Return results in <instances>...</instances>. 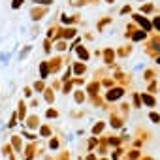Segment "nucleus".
I'll return each mask as SVG.
<instances>
[{"label":"nucleus","instance_id":"f257e3e1","mask_svg":"<svg viewBox=\"0 0 160 160\" xmlns=\"http://www.w3.org/2000/svg\"><path fill=\"white\" fill-rule=\"evenodd\" d=\"M42 151H43V147H38L36 145V141H30L28 145H25V149H23V160H34V156L36 154H42Z\"/></svg>","mask_w":160,"mask_h":160},{"label":"nucleus","instance_id":"f03ea898","mask_svg":"<svg viewBox=\"0 0 160 160\" xmlns=\"http://www.w3.org/2000/svg\"><path fill=\"white\" fill-rule=\"evenodd\" d=\"M45 13H47V6H34L30 10V19L32 21H40V19H43Z\"/></svg>","mask_w":160,"mask_h":160},{"label":"nucleus","instance_id":"7ed1b4c3","mask_svg":"<svg viewBox=\"0 0 160 160\" xmlns=\"http://www.w3.org/2000/svg\"><path fill=\"white\" fill-rule=\"evenodd\" d=\"M40 117L38 115H28L27 119H25V128H28V130H38L40 128Z\"/></svg>","mask_w":160,"mask_h":160},{"label":"nucleus","instance_id":"20e7f679","mask_svg":"<svg viewBox=\"0 0 160 160\" xmlns=\"http://www.w3.org/2000/svg\"><path fill=\"white\" fill-rule=\"evenodd\" d=\"M27 108H28V106H27L25 100H19V102H17V115H19V122H21V124H23L25 119L28 117V115H27Z\"/></svg>","mask_w":160,"mask_h":160},{"label":"nucleus","instance_id":"39448f33","mask_svg":"<svg viewBox=\"0 0 160 160\" xmlns=\"http://www.w3.org/2000/svg\"><path fill=\"white\" fill-rule=\"evenodd\" d=\"M10 143L13 145V149H15V152H23V136H19V134H13L12 138H10Z\"/></svg>","mask_w":160,"mask_h":160},{"label":"nucleus","instance_id":"423d86ee","mask_svg":"<svg viewBox=\"0 0 160 160\" xmlns=\"http://www.w3.org/2000/svg\"><path fill=\"white\" fill-rule=\"evenodd\" d=\"M38 70H40V79H47L49 73H51V68H49V60H43L38 64Z\"/></svg>","mask_w":160,"mask_h":160},{"label":"nucleus","instance_id":"0eeeda50","mask_svg":"<svg viewBox=\"0 0 160 160\" xmlns=\"http://www.w3.org/2000/svg\"><path fill=\"white\" fill-rule=\"evenodd\" d=\"M75 55L81 58V60H89V57H91L85 45H77V47H75Z\"/></svg>","mask_w":160,"mask_h":160},{"label":"nucleus","instance_id":"6e6552de","mask_svg":"<svg viewBox=\"0 0 160 160\" xmlns=\"http://www.w3.org/2000/svg\"><path fill=\"white\" fill-rule=\"evenodd\" d=\"M75 36H77V30H75L73 27L64 28V30H62V34H60V38H64V40H73Z\"/></svg>","mask_w":160,"mask_h":160},{"label":"nucleus","instance_id":"1a4fd4ad","mask_svg":"<svg viewBox=\"0 0 160 160\" xmlns=\"http://www.w3.org/2000/svg\"><path fill=\"white\" fill-rule=\"evenodd\" d=\"M60 64H62V58L60 57H55L53 60H49V68H51V73H57L60 70Z\"/></svg>","mask_w":160,"mask_h":160},{"label":"nucleus","instance_id":"9d476101","mask_svg":"<svg viewBox=\"0 0 160 160\" xmlns=\"http://www.w3.org/2000/svg\"><path fill=\"white\" fill-rule=\"evenodd\" d=\"M51 126L49 124H40V128H38V134H40V138H51Z\"/></svg>","mask_w":160,"mask_h":160},{"label":"nucleus","instance_id":"9b49d317","mask_svg":"<svg viewBox=\"0 0 160 160\" xmlns=\"http://www.w3.org/2000/svg\"><path fill=\"white\" fill-rule=\"evenodd\" d=\"M122 96V89H111L108 94H106V98L111 102V100H117V98H121Z\"/></svg>","mask_w":160,"mask_h":160},{"label":"nucleus","instance_id":"f8f14e48","mask_svg":"<svg viewBox=\"0 0 160 160\" xmlns=\"http://www.w3.org/2000/svg\"><path fill=\"white\" fill-rule=\"evenodd\" d=\"M85 72H87L85 62H75V64H73V73H75V75H83Z\"/></svg>","mask_w":160,"mask_h":160},{"label":"nucleus","instance_id":"ddd939ff","mask_svg":"<svg viewBox=\"0 0 160 160\" xmlns=\"http://www.w3.org/2000/svg\"><path fill=\"white\" fill-rule=\"evenodd\" d=\"M43 98H45L47 104H53V102H55V92H53V89H45V91H43Z\"/></svg>","mask_w":160,"mask_h":160},{"label":"nucleus","instance_id":"4468645a","mask_svg":"<svg viewBox=\"0 0 160 160\" xmlns=\"http://www.w3.org/2000/svg\"><path fill=\"white\" fill-rule=\"evenodd\" d=\"M19 122V115H17V111H13L12 115H10V121H8V128L12 130V128H15V124Z\"/></svg>","mask_w":160,"mask_h":160},{"label":"nucleus","instance_id":"2eb2a0df","mask_svg":"<svg viewBox=\"0 0 160 160\" xmlns=\"http://www.w3.org/2000/svg\"><path fill=\"white\" fill-rule=\"evenodd\" d=\"M12 152H15L13 145H12V143H4V145H2V154H4V156H10Z\"/></svg>","mask_w":160,"mask_h":160},{"label":"nucleus","instance_id":"dca6fc26","mask_svg":"<svg viewBox=\"0 0 160 160\" xmlns=\"http://www.w3.org/2000/svg\"><path fill=\"white\" fill-rule=\"evenodd\" d=\"M32 89H34L36 92H43V91H45V83H43V79H40V81H36V83L32 85Z\"/></svg>","mask_w":160,"mask_h":160},{"label":"nucleus","instance_id":"f3484780","mask_svg":"<svg viewBox=\"0 0 160 160\" xmlns=\"http://www.w3.org/2000/svg\"><path fill=\"white\" fill-rule=\"evenodd\" d=\"M30 51H32V45H25V47L21 49V53H19V60H23V58H27Z\"/></svg>","mask_w":160,"mask_h":160},{"label":"nucleus","instance_id":"a211bd4d","mask_svg":"<svg viewBox=\"0 0 160 160\" xmlns=\"http://www.w3.org/2000/svg\"><path fill=\"white\" fill-rule=\"evenodd\" d=\"M58 147H60V139L51 136V138H49V149H53V151H55V149H58Z\"/></svg>","mask_w":160,"mask_h":160},{"label":"nucleus","instance_id":"6ab92c4d","mask_svg":"<svg viewBox=\"0 0 160 160\" xmlns=\"http://www.w3.org/2000/svg\"><path fill=\"white\" fill-rule=\"evenodd\" d=\"M100 89V85H98V81H92L89 87H87V92H91V94H96V91Z\"/></svg>","mask_w":160,"mask_h":160},{"label":"nucleus","instance_id":"aec40b11","mask_svg":"<svg viewBox=\"0 0 160 160\" xmlns=\"http://www.w3.org/2000/svg\"><path fill=\"white\" fill-rule=\"evenodd\" d=\"M45 117H47V119H57V117H58V111H57L55 108H49V109L45 111Z\"/></svg>","mask_w":160,"mask_h":160},{"label":"nucleus","instance_id":"412c9836","mask_svg":"<svg viewBox=\"0 0 160 160\" xmlns=\"http://www.w3.org/2000/svg\"><path fill=\"white\" fill-rule=\"evenodd\" d=\"M73 98H75L77 104H83V102H85V94H83V91H77V92L73 94Z\"/></svg>","mask_w":160,"mask_h":160},{"label":"nucleus","instance_id":"4be33fe9","mask_svg":"<svg viewBox=\"0 0 160 160\" xmlns=\"http://www.w3.org/2000/svg\"><path fill=\"white\" fill-rule=\"evenodd\" d=\"M25 0H12V10H21Z\"/></svg>","mask_w":160,"mask_h":160},{"label":"nucleus","instance_id":"5701e85b","mask_svg":"<svg viewBox=\"0 0 160 160\" xmlns=\"http://www.w3.org/2000/svg\"><path fill=\"white\" fill-rule=\"evenodd\" d=\"M55 47H57V51H64V49H68V43H66V40L62 38L60 42H57V45H55Z\"/></svg>","mask_w":160,"mask_h":160},{"label":"nucleus","instance_id":"b1692460","mask_svg":"<svg viewBox=\"0 0 160 160\" xmlns=\"http://www.w3.org/2000/svg\"><path fill=\"white\" fill-rule=\"evenodd\" d=\"M32 2H34L36 6H51L55 0H32Z\"/></svg>","mask_w":160,"mask_h":160},{"label":"nucleus","instance_id":"393cba45","mask_svg":"<svg viewBox=\"0 0 160 160\" xmlns=\"http://www.w3.org/2000/svg\"><path fill=\"white\" fill-rule=\"evenodd\" d=\"M23 138H28L30 141H36V138H38V136H34L32 132H28V128H25V130H23Z\"/></svg>","mask_w":160,"mask_h":160},{"label":"nucleus","instance_id":"a878e982","mask_svg":"<svg viewBox=\"0 0 160 160\" xmlns=\"http://www.w3.org/2000/svg\"><path fill=\"white\" fill-rule=\"evenodd\" d=\"M8 62H10V53H2V55H0V64L6 66Z\"/></svg>","mask_w":160,"mask_h":160},{"label":"nucleus","instance_id":"bb28decb","mask_svg":"<svg viewBox=\"0 0 160 160\" xmlns=\"http://www.w3.org/2000/svg\"><path fill=\"white\" fill-rule=\"evenodd\" d=\"M23 94H25V96H27V98H30V96H32V94H34V89H32V87H28V85H27V87H25V89H23Z\"/></svg>","mask_w":160,"mask_h":160},{"label":"nucleus","instance_id":"cd10ccee","mask_svg":"<svg viewBox=\"0 0 160 160\" xmlns=\"http://www.w3.org/2000/svg\"><path fill=\"white\" fill-rule=\"evenodd\" d=\"M102 130H104V122H98V124L92 126V134H100Z\"/></svg>","mask_w":160,"mask_h":160},{"label":"nucleus","instance_id":"c85d7f7f","mask_svg":"<svg viewBox=\"0 0 160 160\" xmlns=\"http://www.w3.org/2000/svg\"><path fill=\"white\" fill-rule=\"evenodd\" d=\"M43 51H45V53H51V38H47V40L43 42Z\"/></svg>","mask_w":160,"mask_h":160},{"label":"nucleus","instance_id":"c756f323","mask_svg":"<svg viewBox=\"0 0 160 160\" xmlns=\"http://www.w3.org/2000/svg\"><path fill=\"white\" fill-rule=\"evenodd\" d=\"M104 58H106V62H111V58H113V51H111V49H106Z\"/></svg>","mask_w":160,"mask_h":160},{"label":"nucleus","instance_id":"7c9ffc66","mask_svg":"<svg viewBox=\"0 0 160 160\" xmlns=\"http://www.w3.org/2000/svg\"><path fill=\"white\" fill-rule=\"evenodd\" d=\"M40 106V98H34L32 102H30V108H38Z\"/></svg>","mask_w":160,"mask_h":160},{"label":"nucleus","instance_id":"2f4dec72","mask_svg":"<svg viewBox=\"0 0 160 160\" xmlns=\"http://www.w3.org/2000/svg\"><path fill=\"white\" fill-rule=\"evenodd\" d=\"M85 160H98V158H96V156L91 152V154H87V158H85Z\"/></svg>","mask_w":160,"mask_h":160},{"label":"nucleus","instance_id":"473e14b6","mask_svg":"<svg viewBox=\"0 0 160 160\" xmlns=\"http://www.w3.org/2000/svg\"><path fill=\"white\" fill-rule=\"evenodd\" d=\"M151 119H152V121H160V117H158L156 113H152V115H151Z\"/></svg>","mask_w":160,"mask_h":160},{"label":"nucleus","instance_id":"72a5a7b5","mask_svg":"<svg viewBox=\"0 0 160 160\" xmlns=\"http://www.w3.org/2000/svg\"><path fill=\"white\" fill-rule=\"evenodd\" d=\"M8 160H17V158H15V152H12V154L8 156Z\"/></svg>","mask_w":160,"mask_h":160},{"label":"nucleus","instance_id":"f704fd0d","mask_svg":"<svg viewBox=\"0 0 160 160\" xmlns=\"http://www.w3.org/2000/svg\"><path fill=\"white\" fill-rule=\"evenodd\" d=\"M108 2H109V4H111V2H113V0H108Z\"/></svg>","mask_w":160,"mask_h":160},{"label":"nucleus","instance_id":"c9c22d12","mask_svg":"<svg viewBox=\"0 0 160 160\" xmlns=\"http://www.w3.org/2000/svg\"><path fill=\"white\" fill-rule=\"evenodd\" d=\"M102 160H106V158H102Z\"/></svg>","mask_w":160,"mask_h":160}]
</instances>
